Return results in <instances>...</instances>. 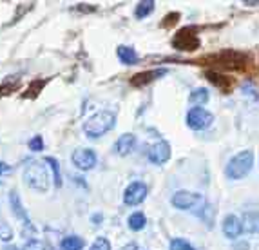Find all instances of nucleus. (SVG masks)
<instances>
[{"label": "nucleus", "mask_w": 259, "mask_h": 250, "mask_svg": "<svg viewBox=\"0 0 259 250\" xmlns=\"http://www.w3.org/2000/svg\"><path fill=\"white\" fill-rule=\"evenodd\" d=\"M114 125H116V114H114V112L100 111L83 121V133H85L89 138L96 140V138H100V136L107 134Z\"/></svg>", "instance_id": "obj_1"}, {"label": "nucleus", "mask_w": 259, "mask_h": 250, "mask_svg": "<svg viewBox=\"0 0 259 250\" xmlns=\"http://www.w3.org/2000/svg\"><path fill=\"white\" fill-rule=\"evenodd\" d=\"M24 181L29 189L38 190V192H48L49 174L46 165L40 161H29L24 169Z\"/></svg>", "instance_id": "obj_2"}, {"label": "nucleus", "mask_w": 259, "mask_h": 250, "mask_svg": "<svg viewBox=\"0 0 259 250\" xmlns=\"http://www.w3.org/2000/svg\"><path fill=\"white\" fill-rule=\"evenodd\" d=\"M252 167H254V152L241 151L229 161V165L225 169V174L230 180H241L250 173Z\"/></svg>", "instance_id": "obj_3"}, {"label": "nucleus", "mask_w": 259, "mask_h": 250, "mask_svg": "<svg viewBox=\"0 0 259 250\" xmlns=\"http://www.w3.org/2000/svg\"><path fill=\"white\" fill-rule=\"evenodd\" d=\"M170 203L180 211H192L198 214L205 207V198L198 192H190V190H178L170 198Z\"/></svg>", "instance_id": "obj_4"}, {"label": "nucleus", "mask_w": 259, "mask_h": 250, "mask_svg": "<svg viewBox=\"0 0 259 250\" xmlns=\"http://www.w3.org/2000/svg\"><path fill=\"white\" fill-rule=\"evenodd\" d=\"M199 36L196 35L194 27H183L174 35L172 38V48L178 49V51L183 53H192L199 48Z\"/></svg>", "instance_id": "obj_5"}, {"label": "nucleus", "mask_w": 259, "mask_h": 250, "mask_svg": "<svg viewBox=\"0 0 259 250\" xmlns=\"http://www.w3.org/2000/svg\"><path fill=\"white\" fill-rule=\"evenodd\" d=\"M214 123V114L203 107H192L187 112V125L192 131H205Z\"/></svg>", "instance_id": "obj_6"}, {"label": "nucleus", "mask_w": 259, "mask_h": 250, "mask_svg": "<svg viewBox=\"0 0 259 250\" xmlns=\"http://www.w3.org/2000/svg\"><path fill=\"white\" fill-rule=\"evenodd\" d=\"M145 198H147V185L142 181H133L123 192V203L129 207H136L145 201Z\"/></svg>", "instance_id": "obj_7"}, {"label": "nucleus", "mask_w": 259, "mask_h": 250, "mask_svg": "<svg viewBox=\"0 0 259 250\" xmlns=\"http://www.w3.org/2000/svg\"><path fill=\"white\" fill-rule=\"evenodd\" d=\"M147 158H149V161H152V163H156V165H163L165 161H168V158H170V145H168V142L160 140V142L149 145Z\"/></svg>", "instance_id": "obj_8"}, {"label": "nucleus", "mask_w": 259, "mask_h": 250, "mask_svg": "<svg viewBox=\"0 0 259 250\" xmlns=\"http://www.w3.org/2000/svg\"><path fill=\"white\" fill-rule=\"evenodd\" d=\"M246 60H248V56H246L245 53L232 51V49H227V51H223L218 56L220 65L229 67V69H241L243 65L246 64Z\"/></svg>", "instance_id": "obj_9"}, {"label": "nucleus", "mask_w": 259, "mask_h": 250, "mask_svg": "<svg viewBox=\"0 0 259 250\" xmlns=\"http://www.w3.org/2000/svg\"><path fill=\"white\" fill-rule=\"evenodd\" d=\"M9 205H11V211H13L15 218H17L18 221H22L24 230H27V229L35 230L33 229V225H31V220H29V216H27L26 209H24V205H22L20 196H18L17 190H11V192H9Z\"/></svg>", "instance_id": "obj_10"}, {"label": "nucleus", "mask_w": 259, "mask_h": 250, "mask_svg": "<svg viewBox=\"0 0 259 250\" xmlns=\"http://www.w3.org/2000/svg\"><path fill=\"white\" fill-rule=\"evenodd\" d=\"M73 163L76 165L80 171H91L93 167L96 165V152L93 149H76L73 152Z\"/></svg>", "instance_id": "obj_11"}, {"label": "nucleus", "mask_w": 259, "mask_h": 250, "mask_svg": "<svg viewBox=\"0 0 259 250\" xmlns=\"http://www.w3.org/2000/svg\"><path fill=\"white\" fill-rule=\"evenodd\" d=\"M223 234L229 239H238L243 234L241 220H239L236 214H227L223 220Z\"/></svg>", "instance_id": "obj_12"}, {"label": "nucleus", "mask_w": 259, "mask_h": 250, "mask_svg": "<svg viewBox=\"0 0 259 250\" xmlns=\"http://www.w3.org/2000/svg\"><path fill=\"white\" fill-rule=\"evenodd\" d=\"M134 147H136V136H134L133 133H125L116 140V143H114V151H116V154H120V156H127L134 151Z\"/></svg>", "instance_id": "obj_13"}, {"label": "nucleus", "mask_w": 259, "mask_h": 250, "mask_svg": "<svg viewBox=\"0 0 259 250\" xmlns=\"http://www.w3.org/2000/svg\"><path fill=\"white\" fill-rule=\"evenodd\" d=\"M165 73H167V69H154V71H147V73H138L131 78V86H134V87L147 86V84L154 82L156 78L163 76Z\"/></svg>", "instance_id": "obj_14"}, {"label": "nucleus", "mask_w": 259, "mask_h": 250, "mask_svg": "<svg viewBox=\"0 0 259 250\" xmlns=\"http://www.w3.org/2000/svg\"><path fill=\"white\" fill-rule=\"evenodd\" d=\"M241 227H243V232H248V234L257 232V212L245 211L243 220H241Z\"/></svg>", "instance_id": "obj_15"}, {"label": "nucleus", "mask_w": 259, "mask_h": 250, "mask_svg": "<svg viewBox=\"0 0 259 250\" xmlns=\"http://www.w3.org/2000/svg\"><path fill=\"white\" fill-rule=\"evenodd\" d=\"M116 55H118V58H120L121 64H125V65H134L136 62H138L136 51H134L133 48H127V46H118Z\"/></svg>", "instance_id": "obj_16"}, {"label": "nucleus", "mask_w": 259, "mask_h": 250, "mask_svg": "<svg viewBox=\"0 0 259 250\" xmlns=\"http://www.w3.org/2000/svg\"><path fill=\"white\" fill-rule=\"evenodd\" d=\"M208 98H210V95H208V91L203 89V87H198V89H194L192 93H190L189 96V102L194 107H201V105H205L208 102Z\"/></svg>", "instance_id": "obj_17"}, {"label": "nucleus", "mask_w": 259, "mask_h": 250, "mask_svg": "<svg viewBox=\"0 0 259 250\" xmlns=\"http://www.w3.org/2000/svg\"><path fill=\"white\" fill-rule=\"evenodd\" d=\"M83 246H85V241L80 236H65L60 243L62 250H82Z\"/></svg>", "instance_id": "obj_18"}, {"label": "nucleus", "mask_w": 259, "mask_h": 250, "mask_svg": "<svg viewBox=\"0 0 259 250\" xmlns=\"http://www.w3.org/2000/svg\"><path fill=\"white\" fill-rule=\"evenodd\" d=\"M44 163H48L49 167H51L55 187H56V189H60V187H62V174H60V163H58V160H56V158H53V156H48V158L44 160Z\"/></svg>", "instance_id": "obj_19"}, {"label": "nucleus", "mask_w": 259, "mask_h": 250, "mask_svg": "<svg viewBox=\"0 0 259 250\" xmlns=\"http://www.w3.org/2000/svg\"><path fill=\"white\" fill-rule=\"evenodd\" d=\"M145 225H147V218L143 212H134V214L129 216V229L134 230V232L145 229Z\"/></svg>", "instance_id": "obj_20"}, {"label": "nucleus", "mask_w": 259, "mask_h": 250, "mask_svg": "<svg viewBox=\"0 0 259 250\" xmlns=\"http://www.w3.org/2000/svg\"><path fill=\"white\" fill-rule=\"evenodd\" d=\"M154 6H156L154 0H143V2H140V4L136 6L134 17H136V18H145V17H149V15H151L152 11H154Z\"/></svg>", "instance_id": "obj_21"}, {"label": "nucleus", "mask_w": 259, "mask_h": 250, "mask_svg": "<svg viewBox=\"0 0 259 250\" xmlns=\"http://www.w3.org/2000/svg\"><path fill=\"white\" fill-rule=\"evenodd\" d=\"M207 78L210 80L212 84H214V86H218L220 89H223V91H227V87L230 86L229 78L221 76V74H218L216 71H207Z\"/></svg>", "instance_id": "obj_22"}, {"label": "nucleus", "mask_w": 259, "mask_h": 250, "mask_svg": "<svg viewBox=\"0 0 259 250\" xmlns=\"http://www.w3.org/2000/svg\"><path fill=\"white\" fill-rule=\"evenodd\" d=\"M168 250H196V248L187 239H183V237H174L172 241H170V245H168Z\"/></svg>", "instance_id": "obj_23"}, {"label": "nucleus", "mask_w": 259, "mask_h": 250, "mask_svg": "<svg viewBox=\"0 0 259 250\" xmlns=\"http://www.w3.org/2000/svg\"><path fill=\"white\" fill-rule=\"evenodd\" d=\"M11 239H13V230H11V227L8 225V221L0 220V241L9 243Z\"/></svg>", "instance_id": "obj_24"}, {"label": "nucleus", "mask_w": 259, "mask_h": 250, "mask_svg": "<svg viewBox=\"0 0 259 250\" xmlns=\"http://www.w3.org/2000/svg\"><path fill=\"white\" fill-rule=\"evenodd\" d=\"M198 216L205 221V223H207V227H212V216H214V209H212L208 203H205V207L198 212Z\"/></svg>", "instance_id": "obj_25"}, {"label": "nucleus", "mask_w": 259, "mask_h": 250, "mask_svg": "<svg viewBox=\"0 0 259 250\" xmlns=\"http://www.w3.org/2000/svg\"><path fill=\"white\" fill-rule=\"evenodd\" d=\"M89 250H111V243L107 237H96L95 243L89 246Z\"/></svg>", "instance_id": "obj_26"}, {"label": "nucleus", "mask_w": 259, "mask_h": 250, "mask_svg": "<svg viewBox=\"0 0 259 250\" xmlns=\"http://www.w3.org/2000/svg\"><path fill=\"white\" fill-rule=\"evenodd\" d=\"M29 151H33V152L44 151V138L42 136H33V138L29 140Z\"/></svg>", "instance_id": "obj_27"}, {"label": "nucleus", "mask_w": 259, "mask_h": 250, "mask_svg": "<svg viewBox=\"0 0 259 250\" xmlns=\"http://www.w3.org/2000/svg\"><path fill=\"white\" fill-rule=\"evenodd\" d=\"M20 250H46V245L40 239H29V241L24 243Z\"/></svg>", "instance_id": "obj_28"}, {"label": "nucleus", "mask_w": 259, "mask_h": 250, "mask_svg": "<svg viewBox=\"0 0 259 250\" xmlns=\"http://www.w3.org/2000/svg\"><path fill=\"white\" fill-rule=\"evenodd\" d=\"M250 248V245L246 241H238V243H234V250H248Z\"/></svg>", "instance_id": "obj_29"}, {"label": "nucleus", "mask_w": 259, "mask_h": 250, "mask_svg": "<svg viewBox=\"0 0 259 250\" xmlns=\"http://www.w3.org/2000/svg\"><path fill=\"white\" fill-rule=\"evenodd\" d=\"M8 171H9V165H8V163H4V161H0V174L8 173Z\"/></svg>", "instance_id": "obj_30"}, {"label": "nucleus", "mask_w": 259, "mask_h": 250, "mask_svg": "<svg viewBox=\"0 0 259 250\" xmlns=\"http://www.w3.org/2000/svg\"><path fill=\"white\" fill-rule=\"evenodd\" d=\"M120 250H138V246H136V243H129V245L121 246Z\"/></svg>", "instance_id": "obj_31"}, {"label": "nucleus", "mask_w": 259, "mask_h": 250, "mask_svg": "<svg viewBox=\"0 0 259 250\" xmlns=\"http://www.w3.org/2000/svg\"><path fill=\"white\" fill-rule=\"evenodd\" d=\"M4 250H17V246H6Z\"/></svg>", "instance_id": "obj_32"}]
</instances>
